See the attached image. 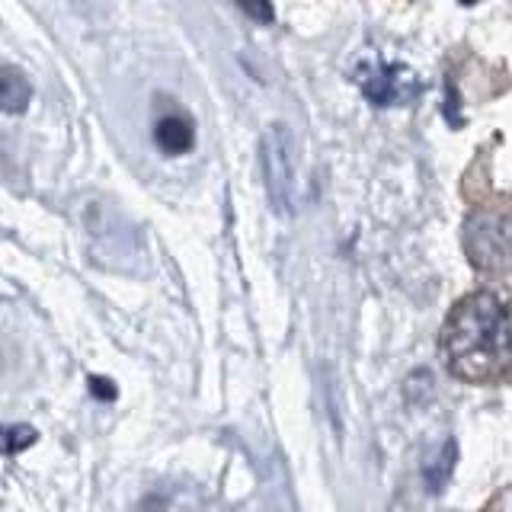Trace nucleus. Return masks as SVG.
<instances>
[{"instance_id":"f03ea898","label":"nucleus","mask_w":512,"mask_h":512,"mask_svg":"<svg viewBox=\"0 0 512 512\" xmlns=\"http://www.w3.org/2000/svg\"><path fill=\"white\" fill-rule=\"evenodd\" d=\"M263 180L269 192V205L279 218H292L298 212V151L295 135L285 125H269L260 141Z\"/></svg>"},{"instance_id":"20e7f679","label":"nucleus","mask_w":512,"mask_h":512,"mask_svg":"<svg viewBox=\"0 0 512 512\" xmlns=\"http://www.w3.org/2000/svg\"><path fill=\"white\" fill-rule=\"evenodd\" d=\"M356 80L365 93V100L375 106H404L413 100L416 90H420L407 64H381V61L368 64V68L356 74Z\"/></svg>"},{"instance_id":"0eeeda50","label":"nucleus","mask_w":512,"mask_h":512,"mask_svg":"<svg viewBox=\"0 0 512 512\" xmlns=\"http://www.w3.org/2000/svg\"><path fill=\"white\" fill-rule=\"evenodd\" d=\"M39 432L32 426H0V455H20L32 448Z\"/></svg>"},{"instance_id":"7ed1b4c3","label":"nucleus","mask_w":512,"mask_h":512,"mask_svg":"<svg viewBox=\"0 0 512 512\" xmlns=\"http://www.w3.org/2000/svg\"><path fill=\"white\" fill-rule=\"evenodd\" d=\"M471 263L487 272H503L512 266V224L503 215H471L464 228Z\"/></svg>"},{"instance_id":"423d86ee","label":"nucleus","mask_w":512,"mask_h":512,"mask_svg":"<svg viewBox=\"0 0 512 512\" xmlns=\"http://www.w3.org/2000/svg\"><path fill=\"white\" fill-rule=\"evenodd\" d=\"M32 103V84L23 71L0 68V112L7 116H23Z\"/></svg>"},{"instance_id":"9b49d317","label":"nucleus","mask_w":512,"mask_h":512,"mask_svg":"<svg viewBox=\"0 0 512 512\" xmlns=\"http://www.w3.org/2000/svg\"><path fill=\"white\" fill-rule=\"evenodd\" d=\"M141 512H167V503L160 500V496H148V500L141 503Z\"/></svg>"},{"instance_id":"1a4fd4ad","label":"nucleus","mask_w":512,"mask_h":512,"mask_svg":"<svg viewBox=\"0 0 512 512\" xmlns=\"http://www.w3.org/2000/svg\"><path fill=\"white\" fill-rule=\"evenodd\" d=\"M90 394L93 397H100V400H116V384H112L109 378H103V375H90Z\"/></svg>"},{"instance_id":"f257e3e1","label":"nucleus","mask_w":512,"mask_h":512,"mask_svg":"<svg viewBox=\"0 0 512 512\" xmlns=\"http://www.w3.org/2000/svg\"><path fill=\"white\" fill-rule=\"evenodd\" d=\"M442 359L448 372L471 384L512 378V304L500 292L461 298L442 327Z\"/></svg>"},{"instance_id":"6e6552de","label":"nucleus","mask_w":512,"mask_h":512,"mask_svg":"<svg viewBox=\"0 0 512 512\" xmlns=\"http://www.w3.org/2000/svg\"><path fill=\"white\" fill-rule=\"evenodd\" d=\"M237 7L244 10L253 23H272L276 20V7H272V0H237Z\"/></svg>"},{"instance_id":"39448f33","label":"nucleus","mask_w":512,"mask_h":512,"mask_svg":"<svg viewBox=\"0 0 512 512\" xmlns=\"http://www.w3.org/2000/svg\"><path fill=\"white\" fill-rule=\"evenodd\" d=\"M154 141H157V148L170 157L189 154L192 144H196V125H192L186 112H167V116H160L154 125Z\"/></svg>"},{"instance_id":"9d476101","label":"nucleus","mask_w":512,"mask_h":512,"mask_svg":"<svg viewBox=\"0 0 512 512\" xmlns=\"http://www.w3.org/2000/svg\"><path fill=\"white\" fill-rule=\"evenodd\" d=\"M480 512H512V487H503L500 493H493Z\"/></svg>"}]
</instances>
